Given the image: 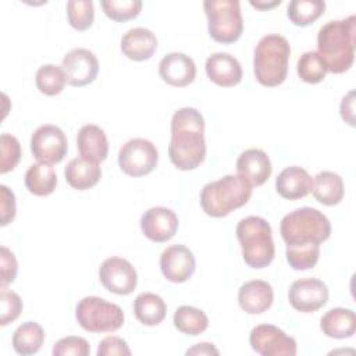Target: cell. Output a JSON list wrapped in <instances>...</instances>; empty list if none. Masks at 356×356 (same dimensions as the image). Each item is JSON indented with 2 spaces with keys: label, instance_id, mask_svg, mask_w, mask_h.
<instances>
[{
  "label": "cell",
  "instance_id": "1",
  "mask_svg": "<svg viewBox=\"0 0 356 356\" xmlns=\"http://www.w3.org/2000/svg\"><path fill=\"white\" fill-rule=\"evenodd\" d=\"M168 157L182 171L195 170L203 163L206 157L204 120L196 108L182 107L174 113Z\"/></svg>",
  "mask_w": 356,
  "mask_h": 356
},
{
  "label": "cell",
  "instance_id": "2",
  "mask_svg": "<svg viewBox=\"0 0 356 356\" xmlns=\"http://www.w3.org/2000/svg\"><path fill=\"white\" fill-rule=\"evenodd\" d=\"M356 47V15L343 19L328 21L317 33V49L328 71L342 74L348 71L355 60Z\"/></svg>",
  "mask_w": 356,
  "mask_h": 356
},
{
  "label": "cell",
  "instance_id": "3",
  "mask_svg": "<svg viewBox=\"0 0 356 356\" xmlns=\"http://www.w3.org/2000/svg\"><path fill=\"white\" fill-rule=\"evenodd\" d=\"M286 250L320 249L331 235L330 220L314 207H300L288 213L280 224Z\"/></svg>",
  "mask_w": 356,
  "mask_h": 356
},
{
  "label": "cell",
  "instance_id": "4",
  "mask_svg": "<svg viewBox=\"0 0 356 356\" xmlns=\"http://www.w3.org/2000/svg\"><path fill=\"white\" fill-rule=\"evenodd\" d=\"M291 46L278 33L263 36L253 53V72L256 81L267 88L281 85L288 74Z\"/></svg>",
  "mask_w": 356,
  "mask_h": 356
},
{
  "label": "cell",
  "instance_id": "5",
  "mask_svg": "<svg viewBox=\"0 0 356 356\" xmlns=\"http://www.w3.org/2000/svg\"><path fill=\"white\" fill-rule=\"evenodd\" d=\"M252 196V186L238 174H228L206 184L200 192V204L210 217H225L245 206Z\"/></svg>",
  "mask_w": 356,
  "mask_h": 356
},
{
  "label": "cell",
  "instance_id": "6",
  "mask_svg": "<svg viewBox=\"0 0 356 356\" xmlns=\"http://www.w3.org/2000/svg\"><path fill=\"white\" fill-rule=\"evenodd\" d=\"M235 234L241 243L242 257L249 267L264 268L273 261L275 248L267 220L259 216L245 217L238 222Z\"/></svg>",
  "mask_w": 356,
  "mask_h": 356
},
{
  "label": "cell",
  "instance_id": "7",
  "mask_svg": "<svg viewBox=\"0 0 356 356\" xmlns=\"http://www.w3.org/2000/svg\"><path fill=\"white\" fill-rule=\"evenodd\" d=\"M203 8L207 15V29L211 39L228 44L241 38L243 18L238 0H206Z\"/></svg>",
  "mask_w": 356,
  "mask_h": 356
},
{
  "label": "cell",
  "instance_id": "8",
  "mask_svg": "<svg viewBox=\"0 0 356 356\" xmlns=\"http://www.w3.org/2000/svg\"><path fill=\"white\" fill-rule=\"evenodd\" d=\"M78 324L89 332H113L122 327V309L99 296H85L75 307Z\"/></svg>",
  "mask_w": 356,
  "mask_h": 356
},
{
  "label": "cell",
  "instance_id": "9",
  "mask_svg": "<svg viewBox=\"0 0 356 356\" xmlns=\"http://www.w3.org/2000/svg\"><path fill=\"white\" fill-rule=\"evenodd\" d=\"M159 161L156 146L143 138L129 139L118 152V165L129 177H143L152 172Z\"/></svg>",
  "mask_w": 356,
  "mask_h": 356
},
{
  "label": "cell",
  "instance_id": "10",
  "mask_svg": "<svg viewBox=\"0 0 356 356\" xmlns=\"http://www.w3.org/2000/svg\"><path fill=\"white\" fill-rule=\"evenodd\" d=\"M31 152L40 163L57 164L68 152L67 136L56 125H40L31 136Z\"/></svg>",
  "mask_w": 356,
  "mask_h": 356
},
{
  "label": "cell",
  "instance_id": "11",
  "mask_svg": "<svg viewBox=\"0 0 356 356\" xmlns=\"http://www.w3.org/2000/svg\"><path fill=\"white\" fill-rule=\"evenodd\" d=\"M252 349L261 356H295L296 341L273 324L256 325L249 335Z\"/></svg>",
  "mask_w": 356,
  "mask_h": 356
},
{
  "label": "cell",
  "instance_id": "12",
  "mask_svg": "<svg viewBox=\"0 0 356 356\" xmlns=\"http://www.w3.org/2000/svg\"><path fill=\"white\" fill-rule=\"evenodd\" d=\"M99 278L103 286L117 295H129L138 284V274L134 266L122 257H108L99 268Z\"/></svg>",
  "mask_w": 356,
  "mask_h": 356
},
{
  "label": "cell",
  "instance_id": "13",
  "mask_svg": "<svg viewBox=\"0 0 356 356\" xmlns=\"http://www.w3.org/2000/svg\"><path fill=\"white\" fill-rule=\"evenodd\" d=\"M288 300L295 310L313 313L327 303L328 288L318 278H300L291 284Z\"/></svg>",
  "mask_w": 356,
  "mask_h": 356
},
{
  "label": "cell",
  "instance_id": "14",
  "mask_svg": "<svg viewBox=\"0 0 356 356\" xmlns=\"http://www.w3.org/2000/svg\"><path fill=\"white\" fill-rule=\"evenodd\" d=\"M67 83L71 86H85L92 83L99 74V61L88 49H72L61 61Z\"/></svg>",
  "mask_w": 356,
  "mask_h": 356
},
{
  "label": "cell",
  "instance_id": "15",
  "mask_svg": "<svg viewBox=\"0 0 356 356\" xmlns=\"http://www.w3.org/2000/svg\"><path fill=\"white\" fill-rule=\"evenodd\" d=\"M196 261L192 250L184 245H171L160 256L163 275L171 282H185L195 273Z\"/></svg>",
  "mask_w": 356,
  "mask_h": 356
},
{
  "label": "cell",
  "instance_id": "16",
  "mask_svg": "<svg viewBox=\"0 0 356 356\" xmlns=\"http://www.w3.org/2000/svg\"><path fill=\"white\" fill-rule=\"evenodd\" d=\"M177 214L161 206L150 207L140 217V229L143 235L153 242H167L178 229Z\"/></svg>",
  "mask_w": 356,
  "mask_h": 356
},
{
  "label": "cell",
  "instance_id": "17",
  "mask_svg": "<svg viewBox=\"0 0 356 356\" xmlns=\"http://www.w3.org/2000/svg\"><path fill=\"white\" fill-rule=\"evenodd\" d=\"M160 78L175 88H184L193 82L196 76V64L185 53H168L159 64Z\"/></svg>",
  "mask_w": 356,
  "mask_h": 356
},
{
  "label": "cell",
  "instance_id": "18",
  "mask_svg": "<svg viewBox=\"0 0 356 356\" xmlns=\"http://www.w3.org/2000/svg\"><path fill=\"white\" fill-rule=\"evenodd\" d=\"M270 157L261 149H246L236 160V172L252 188L263 185L271 175Z\"/></svg>",
  "mask_w": 356,
  "mask_h": 356
},
{
  "label": "cell",
  "instance_id": "19",
  "mask_svg": "<svg viewBox=\"0 0 356 356\" xmlns=\"http://www.w3.org/2000/svg\"><path fill=\"white\" fill-rule=\"evenodd\" d=\"M206 74L218 86L231 88L242 81V67L229 53H214L206 60Z\"/></svg>",
  "mask_w": 356,
  "mask_h": 356
},
{
  "label": "cell",
  "instance_id": "20",
  "mask_svg": "<svg viewBox=\"0 0 356 356\" xmlns=\"http://www.w3.org/2000/svg\"><path fill=\"white\" fill-rule=\"evenodd\" d=\"M274 300V291L267 281L250 280L241 285L238 303L248 314H260L268 310Z\"/></svg>",
  "mask_w": 356,
  "mask_h": 356
},
{
  "label": "cell",
  "instance_id": "21",
  "mask_svg": "<svg viewBox=\"0 0 356 356\" xmlns=\"http://www.w3.org/2000/svg\"><path fill=\"white\" fill-rule=\"evenodd\" d=\"M312 188L313 178L299 165L284 168L275 179V189L278 195L288 200H298L307 196L312 192Z\"/></svg>",
  "mask_w": 356,
  "mask_h": 356
},
{
  "label": "cell",
  "instance_id": "22",
  "mask_svg": "<svg viewBox=\"0 0 356 356\" xmlns=\"http://www.w3.org/2000/svg\"><path fill=\"white\" fill-rule=\"evenodd\" d=\"M157 49L156 35L143 26L132 28L121 38V50L125 57L134 61L149 60Z\"/></svg>",
  "mask_w": 356,
  "mask_h": 356
},
{
  "label": "cell",
  "instance_id": "23",
  "mask_svg": "<svg viewBox=\"0 0 356 356\" xmlns=\"http://www.w3.org/2000/svg\"><path fill=\"white\" fill-rule=\"evenodd\" d=\"M76 147L81 157L93 163H100L107 157L108 140L100 127L86 124L76 134Z\"/></svg>",
  "mask_w": 356,
  "mask_h": 356
},
{
  "label": "cell",
  "instance_id": "24",
  "mask_svg": "<svg viewBox=\"0 0 356 356\" xmlns=\"http://www.w3.org/2000/svg\"><path fill=\"white\" fill-rule=\"evenodd\" d=\"M68 185L78 191H86L95 186L102 178V168L99 163L89 161L83 157H75L68 161L64 170Z\"/></svg>",
  "mask_w": 356,
  "mask_h": 356
},
{
  "label": "cell",
  "instance_id": "25",
  "mask_svg": "<svg viewBox=\"0 0 356 356\" xmlns=\"http://www.w3.org/2000/svg\"><path fill=\"white\" fill-rule=\"evenodd\" d=\"M320 328L330 338H350L356 331L355 312L345 307L331 309L321 317Z\"/></svg>",
  "mask_w": 356,
  "mask_h": 356
},
{
  "label": "cell",
  "instance_id": "26",
  "mask_svg": "<svg viewBox=\"0 0 356 356\" xmlns=\"http://www.w3.org/2000/svg\"><path fill=\"white\" fill-rule=\"evenodd\" d=\"M313 196L325 206L338 204L343 199V181L332 171H321L313 179Z\"/></svg>",
  "mask_w": 356,
  "mask_h": 356
},
{
  "label": "cell",
  "instance_id": "27",
  "mask_svg": "<svg viewBox=\"0 0 356 356\" xmlns=\"http://www.w3.org/2000/svg\"><path fill=\"white\" fill-rule=\"evenodd\" d=\"M134 313L139 323L153 327L164 320L167 305L161 296L152 292H143L134 300Z\"/></svg>",
  "mask_w": 356,
  "mask_h": 356
},
{
  "label": "cell",
  "instance_id": "28",
  "mask_svg": "<svg viewBox=\"0 0 356 356\" xmlns=\"http://www.w3.org/2000/svg\"><path fill=\"white\" fill-rule=\"evenodd\" d=\"M57 185V174L51 164L35 163L25 172V186L36 196H47L54 192Z\"/></svg>",
  "mask_w": 356,
  "mask_h": 356
},
{
  "label": "cell",
  "instance_id": "29",
  "mask_svg": "<svg viewBox=\"0 0 356 356\" xmlns=\"http://www.w3.org/2000/svg\"><path fill=\"white\" fill-rule=\"evenodd\" d=\"M44 341V330L36 321L22 323L13 334V348L18 355L36 353Z\"/></svg>",
  "mask_w": 356,
  "mask_h": 356
},
{
  "label": "cell",
  "instance_id": "30",
  "mask_svg": "<svg viewBox=\"0 0 356 356\" xmlns=\"http://www.w3.org/2000/svg\"><path fill=\"white\" fill-rule=\"evenodd\" d=\"M172 321L178 331L192 337L204 332L209 327V318L206 313L193 306L178 307L174 313Z\"/></svg>",
  "mask_w": 356,
  "mask_h": 356
},
{
  "label": "cell",
  "instance_id": "31",
  "mask_svg": "<svg viewBox=\"0 0 356 356\" xmlns=\"http://www.w3.org/2000/svg\"><path fill=\"white\" fill-rule=\"evenodd\" d=\"M325 3L323 0H292L288 4L286 14L292 24L307 26L324 14Z\"/></svg>",
  "mask_w": 356,
  "mask_h": 356
},
{
  "label": "cell",
  "instance_id": "32",
  "mask_svg": "<svg viewBox=\"0 0 356 356\" xmlns=\"http://www.w3.org/2000/svg\"><path fill=\"white\" fill-rule=\"evenodd\" d=\"M67 78L61 67L54 64L42 65L35 74V83L40 93L46 96H56L63 92Z\"/></svg>",
  "mask_w": 356,
  "mask_h": 356
},
{
  "label": "cell",
  "instance_id": "33",
  "mask_svg": "<svg viewBox=\"0 0 356 356\" xmlns=\"http://www.w3.org/2000/svg\"><path fill=\"white\" fill-rule=\"evenodd\" d=\"M296 71L302 81L307 83H318L325 78L328 68L317 51H306L299 57Z\"/></svg>",
  "mask_w": 356,
  "mask_h": 356
},
{
  "label": "cell",
  "instance_id": "34",
  "mask_svg": "<svg viewBox=\"0 0 356 356\" xmlns=\"http://www.w3.org/2000/svg\"><path fill=\"white\" fill-rule=\"evenodd\" d=\"M104 14L117 22H124L139 15L142 10L140 0H102Z\"/></svg>",
  "mask_w": 356,
  "mask_h": 356
},
{
  "label": "cell",
  "instance_id": "35",
  "mask_svg": "<svg viewBox=\"0 0 356 356\" xmlns=\"http://www.w3.org/2000/svg\"><path fill=\"white\" fill-rule=\"evenodd\" d=\"M67 18L74 29L86 31L93 24V3L90 0H70L67 3Z\"/></svg>",
  "mask_w": 356,
  "mask_h": 356
},
{
  "label": "cell",
  "instance_id": "36",
  "mask_svg": "<svg viewBox=\"0 0 356 356\" xmlns=\"http://www.w3.org/2000/svg\"><path fill=\"white\" fill-rule=\"evenodd\" d=\"M0 172L6 174L14 170L21 159V145L14 135L1 134L0 136Z\"/></svg>",
  "mask_w": 356,
  "mask_h": 356
},
{
  "label": "cell",
  "instance_id": "37",
  "mask_svg": "<svg viewBox=\"0 0 356 356\" xmlns=\"http://www.w3.org/2000/svg\"><path fill=\"white\" fill-rule=\"evenodd\" d=\"M0 302H1V316L0 324L7 325L18 318L22 312V300L18 293L1 288L0 292Z\"/></svg>",
  "mask_w": 356,
  "mask_h": 356
},
{
  "label": "cell",
  "instance_id": "38",
  "mask_svg": "<svg viewBox=\"0 0 356 356\" xmlns=\"http://www.w3.org/2000/svg\"><path fill=\"white\" fill-rule=\"evenodd\" d=\"M90 352V346L85 338L81 337H64L58 339L53 348L54 356H86Z\"/></svg>",
  "mask_w": 356,
  "mask_h": 356
},
{
  "label": "cell",
  "instance_id": "39",
  "mask_svg": "<svg viewBox=\"0 0 356 356\" xmlns=\"http://www.w3.org/2000/svg\"><path fill=\"white\" fill-rule=\"evenodd\" d=\"M0 268H1V288H6V285L11 284L15 280L17 270H18V263L14 253L6 246H1L0 249Z\"/></svg>",
  "mask_w": 356,
  "mask_h": 356
},
{
  "label": "cell",
  "instance_id": "40",
  "mask_svg": "<svg viewBox=\"0 0 356 356\" xmlns=\"http://www.w3.org/2000/svg\"><path fill=\"white\" fill-rule=\"evenodd\" d=\"M129 356L131 349L120 337H106L97 346V356Z\"/></svg>",
  "mask_w": 356,
  "mask_h": 356
},
{
  "label": "cell",
  "instance_id": "41",
  "mask_svg": "<svg viewBox=\"0 0 356 356\" xmlns=\"http://www.w3.org/2000/svg\"><path fill=\"white\" fill-rule=\"evenodd\" d=\"M15 195L6 185H0V211H1V227H6L15 217Z\"/></svg>",
  "mask_w": 356,
  "mask_h": 356
},
{
  "label": "cell",
  "instance_id": "42",
  "mask_svg": "<svg viewBox=\"0 0 356 356\" xmlns=\"http://www.w3.org/2000/svg\"><path fill=\"white\" fill-rule=\"evenodd\" d=\"M341 117L349 125H355V90H350L346 96H343L341 102Z\"/></svg>",
  "mask_w": 356,
  "mask_h": 356
},
{
  "label": "cell",
  "instance_id": "43",
  "mask_svg": "<svg viewBox=\"0 0 356 356\" xmlns=\"http://www.w3.org/2000/svg\"><path fill=\"white\" fill-rule=\"evenodd\" d=\"M218 349L214 348L213 343L203 342V343H196L193 348L186 350V355H218Z\"/></svg>",
  "mask_w": 356,
  "mask_h": 356
},
{
  "label": "cell",
  "instance_id": "44",
  "mask_svg": "<svg viewBox=\"0 0 356 356\" xmlns=\"http://www.w3.org/2000/svg\"><path fill=\"white\" fill-rule=\"evenodd\" d=\"M280 3H281V0H274V1H253V0H250V6H253V7L259 8V10L271 8V7H274V6L280 4Z\"/></svg>",
  "mask_w": 356,
  "mask_h": 356
}]
</instances>
